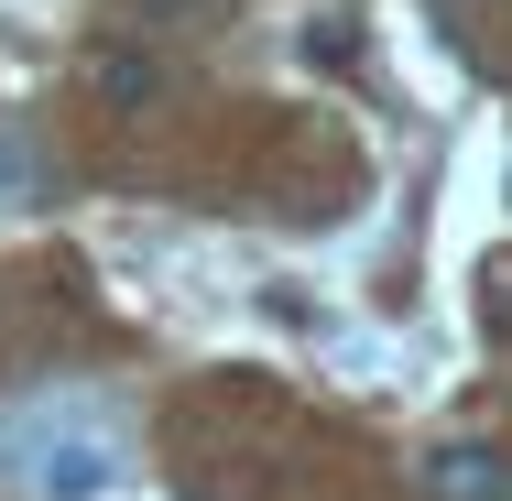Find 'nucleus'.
Listing matches in <instances>:
<instances>
[{"label": "nucleus", "instance_id": "20e7f679", "mask_svg": "<svg viewBox=\"0 0 512 501\" xmlns=\"http://www.w3.org/2000/svg\"><path fill=\"white\" fill-rule=\"evenodd\" d=\"M349 44H360L349 11H316V22H306V55H316V66H349Z\"/></svg>", "mask_w": 512, "mask_h": 501}, {"label": "nucleus", "instance_id": "f03ea898", "mask_svg": "<svg viewBox=\"0 0 512 501\" xmlns=\"http://www.w3.org/2000/svg\"><path fill=\"white\" fill-rule=\"evenodd\" d=\"M425 501H502L512 491V458L502 447H480V436H447V447H425Z\"/></svg>", "mask_w": 512, "mask_h": 501}, {"label": "nucleus", "instance_id": "7ed1b4c3", "mask_svg": "<svg viewBox=\"0 0 512 501\" xmlns=\"http://www.w3.org/2000/svg\"><path fill=\"white\" fill-rule=\"evenodd\" d=\"M88 88H99V109H153V99H164V55H142V44H99Z\"/></svg>", "mask_w": 512, "mask_h": 501}, {"label": "nucleus", "instance_id": "f257e3e1", "mask_svg": "<svg viewBox=\"0 0 512 501\" xmlns=\"http://www.w3.org/2000/svg\"><path fill=\"white\" fill-rule=\"evenodd\" d=\"M33 491H44V501L120 491V447H109V436H44V447H33Z\"/></svg>", "mask_w": 512, "mask_h": 501}, {"label": "nucleus", "instance_id": "39448f33", "mask_svg": "<svg viewBox=\"0 0 512 501\" xmlns=\"http://www.w3.org/2000/svg\"><path fill=\"white\" fill-rule=\"evenodd\" d=\"M22 186H33V142H22V131H0V197H22Z\"/></svg>", "mask_w": 512, "mask_h": 501}, {"label": "nucleus", "instance_id": "423d86ee", "mask_svg": "<svg viewBox=\"0 0 512 501\" xmlns=\"http://www.w3.org/2000/svg\"><path fill=\"white\" fill-rule=\"evenodd\" d=\"M207 0H131V22H197Z\"/></svg>", "mask_w": 512, "mask_h": 501}]
</instances>
